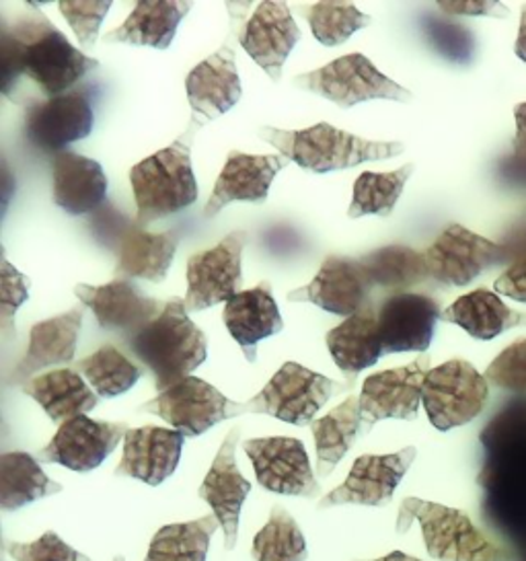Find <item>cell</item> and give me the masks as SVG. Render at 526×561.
<instances>
[{
  "label": "cell",
  "instance_id": "1",
  "mask_svg": "<svg viewBox=\"0 0 526 561\" xmlns=\"http://www.w3.org/2000/svg\"><path fill=\"white\" fill-rule=\"evenodd\" d=\"M0 62V89L7 98H13L21 75H27L48 98H58L72 91L87 72L99 68L95 58L77 50L39 11L21 15L11 27L2 23Z\"/></svg>",
  "mask_w": 526,
  "mask_h": 561
},
{
  "label": "cell",
  "instance_id": "2",
  "mask_svg": "<svg viewBox=\"0 0 526 561\" xmlns=\"http://www.w3.org/2000/svg\"><path fill=\"white\" fill-rule=\"evenodd\" d=\"M187 313L185 300L171 298L163 313L124 342L132 356L152 373L159 393L192 377L208 356L206 335Z\"/></svg>",
  "mask_w": 526,
  "mask_h": 561
},
{
  "label": "cell",
  "instance_id": "3",
  "mask_svg": "<svg viewBox=\"0 0 526 561\" xmlns=\"http://www.w3.org/2000/svg\"><path fill=\"white\" fill-rule=\"evenodd\" d=\"M196 126L167 149L132 167L130 183L136 199V225L147 229L159 218L178 215L197 199V182L192 169V134Z\"/></svg>",
  "mask_w": 526,
  "mask_h": 561
},
{
  "label": "cell",
  "instance_id": "4",
  "mask_svg": "<svg viewBox=\"0 0 526 561\" xmlns=\"http://www.w3.org/2000/svg\"><path fill=\"white\" fill-rule=\"evenodd\" d=\"M260 134L267 145L278 150V154L312 173L340 171L368 161H387L405 150L401 142L368 140L338 130L325 122L307 130H279L265 126Z\"/></svg>",
  "mask_w": 526,
  "mask_h": 561
},
{
  "label": "cell",
  "instance_id": "5",
  "mask_svg": "<svg viewBox=\"0 0 526 561\" xmlns=\"http://www.w3.org/2000/svg\"><path fill=\"white\" fill-rule=\"evenodd\" d=\"M418 520L430 558L438 561H512L508 549L490 541L465 512L420 497H405L399 506L397 533H408Z\"/></svg>",
  "mask_w": 526,
  "mask_h": 561
},
{
  "label": "cell",
  "instance_id": "6",
  "mask_svg": "<svg viewBox=\"0 0 526 561\" xmlns=\"http://www.w3.org/2000/svg\"><path fill=\"white\" fill-rule=\"evenodd\" d=\"M295 83L296 87L317 93L344 110L364 101L389 100L408 103L413 100L405 87L385 77L364 54H345L325 67L298 75Z\"/></svg>",
  "mask_w": 526,
  "mask_h": 561
},
{
  "label": "cell",
  "instance_id": "7",
  "mask_svg": "<svg viewBox=\"0 0 526 561\" xmlns=\"http://www.w3.org/2000/svg\"><path fill=\"white\" fill-rule=\"evenodd\" d=\"M354 385H340L298 363L279 366L258 396L247 401L249 413H265L286 424L307 426L331 397Z\"/></svg>",
  "mask_w": 526,
  "mask_h": 561
},
{
  "label": "cell",
  "instance_id": "8",
  "mask_svg": "<svg viewBox=\"0 0 526 561\" xmlns=\"http://www.w3.org/2000/svg\"><path fill=\"white\" fill-rule=\"evenodd\" d=\"M490 382L467 360H448L430 368L424 380L422 403L430 424L441 432L473 422L485 410Z\"/></svg>",
  "mask_w": 526,
  "mask_h": 561
},
{
  "label": "cell",
  "instance_id": "9",
  "mask_svg": "<svg viewBox=\"0 0 526 561\" xmlns=\"http://www.w3.org/2000/svg\"><path fill=\"white\" fill-rule=\"evenodd\" d=\"M140 412L155 413L185 438H194L225 420L249 413V410L247 403L230 401L210 382L187 377L140 405Z\"/></svg>",
  "mask_w": 526,
  "mask_h": 561
},
{
  "label": "cell",
  "instance_id": "10",
  "mask_svg": "<svg viewBox=\"0 0 526 561\" xmlns=\"http://www.w3.org/2000/svg\"><path fill=\"white\" fill-rule=\"evenodd\" d=\"M95 84H84L58 98H48L27 105L23 126L27 142L35 149L56 157L65 152L68 145L87 138L95 124Z\"/></svg>",
  "mask_w": 526,
  "mask_h": 561
},
{
  "label": "cell",
  "instance_id": "11",
  "mask_svg": "<svg viewBox=\"0 0 526 561\" xmlns=\"http://www.w3.org/2000/svg\"><path fill=\"white\" fill-rule=\"evenodd\" d=\"M430 280L443 286H467L493 265L508 262V249L469 231L460 225H450L424 251Z\"/></svg>",
  "mask_w": 526,
  "mask_h": 561
},
{
  "label": "cell",
  "instance_id": "12",
  "mask_svg": "<svg viewBox=\"0 0 526 561\" xmlns=\"http://www.w3.org/2000/svg\"><path fill=\"white\" fill-rule=\"evenodd\" d=\"M247 241V232H230L216 248L187 260V295L183 298L187 311H204L218 302L227 305L241 293V255Z\"/></svg>",
  "mask_w": 526,
  "mask_h": 561
},
{
  "label": "cell",
  "instance_id": "13",
  "mask_svg": "<svg viewBox=\"0 0 526 561\" xmlns=\"http://www.w3.org/2000/svg\"><path fill=\"white\" fill-rule=\"evenodd\" d=\"M245 453L263 490L298 497H317L321 494V485L312 473L307 448L298 438H253L247 440Z\"/></svg>",
  "mask_w": 526,
  "mask_h": 561
},
{
  "label": "cell",
  "instance_id": "14",
  "mask_svg": "<svg viewBox=\"0 0 526 561\" xmlns=\"http://www.w3.org/2000/svg\"><path fill=\"white\" fill-rule=\"evenodd\" d=\"M430 356L422 354L413 363L382 370L364 380L361 393L362 422L366 434L380 420H415L430 373Z\"/></svg>",
  "mask_w": 526,
  "mask_h": 561
},
{
  "label": "cell",
  "instance_id": "15",
  "mask_svg": "<svg viewBox=\"0 0 526 561\" xmlns=\"http://www.w3.org/2000/svg\"><path fill=\"white\" fill-rule=\"evenodd\" d=\"M128 430L122 422H98L89 415H77L58 428L56 436L35 455V459L87 473L98 469L114 453L126 438Z\"/></svg>",
  "mask_w": 526,
  "mask_h": 561
},
{
  "label": "cell",
  "instance_id": "16",
  "mask_svg": "<svg viewBox=\"0 0 526 561\" xmlns=\"http://www.w3.org/2000/svg\"><path fill=\"white\" fill-rule=\"evenodd\" d=\"M415 446H408L393 455H362L340 488L319 500V511L344 504H361L380 508L393 500L395 490L415 461Z\"/></svg>",
  "mask_w": 526,
  "mask_h": 561
},
{
  "label": "cell",
  "instance_id": "17",
  "mask_svg": "<svg viewBox=\"0 0 526 561\" xmlns=\"http://www.w3.org/2000/svg\"><path fill=\"white\" fill-rule=\"evenodd\" d=\"M75 295L93 311L103 330L119 335L124 342L145 330L164 311L161 300L142 295L130 280H114L103 286L77 284Z\"/></svg>",
  "mask_w": 526,
  "mask_h": 561
},
{
  "label": "cell",
  "instance_id": "18",
  "mask_svg": "<svg viewBox=\"0 0 526 561\" xmlns=\"http://www.w3.org/2000/svg\"><path fill=\"white\" fill-rule=\"evenodd\" d=\"M375 284L361 260L329 255L319 274L307 286L288 293L293 302H312L319 309L340 317H352L373 300Z\"/></svg>",
  "mask_w": 526,
  "mask_h": 561
},
{
  "label": "cell",
  "instance_id": "19",
  "mask_svg": "<svg viewBox=\"0 0 526 561\" xmlns=\"http://www.w3.org/2000/svg\"><path fill=\"white\" fill-rule=\"evenodd\" d=\"M443 317L438 300L415 293H395L377 307L378 335L385 354L426 352L436 321Z\"/></svg>",
  "mask_w": 526,
  "mask_h": 561
},
{
  "label": "cell",
  "instance_id": "20",
  "mask_svg": "<svg viewBox=\"0 0 526 561\" xmlns=\"http://www.w3.org/2000/svg\"><path fill=\"white\" fill-rule=\"evenodd\" d=\"M239 42L251 60L262 67L274 83H278L284 62L300 42V30L286 2L265 0L258 4L247 21Z\"/></svg>",
  "mask_w": 526,
  "mask_h": 561
},
{
  "label": "cell",
  "instance_id": "21",
  "mask_svg": "<svg viewBox=\"0 0 526 561\" xmlns=\"http://www.w3.org/2000/svg\"><path fill=\"white\" fill-rule=\"evenodd\" d=\"M241 438V430L232 428L222 446L218 448V455L214 457L213 467L208 476L199 485V497L213 508V514L218 518L220 528L225 530V549L232 551L237 547L239 537V516L245 504L247 495L251 492V483L247 481L239 467H237V445Z\"/></svg>",
  "mask_w": 526,
  "mask_h": 561
},
{
  "label": "cell",
  "instance_id": "22",
  "mask_svg": "<svg viewBox=\"0 0 526 561\" xmlns=\"http://www.w3.org/2000/svg\"><path fill=\"white\" fill-rule=\"evenodd\" d=\"M290 159L284 154H245L232 150L214 183L213 194L204 206V218H214L232 202L262 204L267 199L270 185Z\"/></svg>",
  "mask_w": 526,
  "mask_h": 561
},
{
  "label": "cell",
  "instance_id": "23",
  "mask_svg": "<svg viewBox=\"0 0 526 561\" xmlns=\"http://www.w3.org/2000/svg\"><path fill=\"white\" fill-rule=\"evenodd\" d=\"M185 436L178 430L145 426L128 430L124 455L115 467L117 478H134L148 485H161L178 469Z\"/></svg>",
  "mask_w": 526,
  "mask_h": 561
},
{
  "label": "cell",
  "instance_id": "24",
  "mask_svg": "<svg viewBox=\"0 0 526 561\" xmlns=\"http://www.w3.org/2000/svg\"><path fill=\"white\" fill-rule=\"evenodd\" d=\"M185 89L194 114V126H197V117L204 126L206 122L227 114L241 100V79L237 72L235 50L225 44L192 68L185 79Z\"/></svg>",
  "mask_w": 526,
  "mask_h": 561
},
{
  "label": "cell",
  "instance_id": "25",
  "mask_svg": "<svg viewBox=\"0 0 526 561\" xmlns=\"http://www.w3.org/2000/svg\"><path fill=\"white\" fill-rule=\"evenodd\" d=\"M82 307H75L68 313L39 321L30 331V346L25 356L16 363L11 377L7 379L9 387L25 385L33 379L35 373L56 366L70 364L77 354V340L82 325Z\"/></svg>",
  "mask_w": 526,
  "mask_h": 561
},
{
  "label": "cell",
  "instance_id": "26",
  "mask_svg": "<svg viewBox=\"0 0 526 561\" xmlns=\"http://www.w3.org/2000/svg\"><path fill=\"white\" fill-rule=\"evenodd\" d=\"M54 202L72 216L98 213L107 202V178L103 167L79 152L65 150L52 161Z\"/></svg>",
  "mask_w": 526,
  "mask_h": 561
},
{
  "label": "cell",
  "instance_id": "27",
  "mask_svg": "<svg viewBox=\"0 0 526 561\" xmlns=\"http://www.w3.org/2000/svg\"><path fill=\"white\" fill-rule=\"evenodd\" d=\"M181 241V227L167 232H148L132 222L115 249L117 280L163 282Z\"/></svg>",
  "mask_w": 526,
  "mask_h": 561
},
{
  "label": "cell",
  "instance_id": "28",
  "mask_svg": "<svg viewBox=\"0 0 526 561\" xmlns=\"http://www.w3.org/2000/svg\"><path fill=\"white\" fill-rule=\"evenodd\" d=\"M225 325L241 346L249 363H255L258 344L284 330L278 305L272 297V284L262 282L251 290H241L225 305Z\"/></svg>",
  "mask_w": 526,
  "mask_h": 561
},
{
  "label": "cell",
  "instance_id": "29",
  "mask_svg": "<svg viewBox=\"0 0 526 561\" xmlns=\"http://www.w3.org/2000/svg\"><path fill=\"white\" fill-rule=\"evenodd\" d=\"M325 344L333 363L345 377H350V382H354L356 375H361L364 368L375 366L385 354L378 335L375 302L329 331Z\"/></svg>",
  "mask_w": 526,
  "mask_h": 561
},
{
  "label": "cell",
  "instance_id": "30",
  "mask_svg": "<svg viewBox=\"0 0 526 561\" xmlns=\"http://www.w3.org/2000/svg\"><path fill=\"white\" fill-rule=\"evenodd\" d=\"M192 2L178 0H140L136 2L130 18L119 27L103 35L107 44H132L167 50L178 34L183 18L190 13Z\"/></svg>",
  "mask_w": 526,
  "mask_h": 561
},
{
  "label": "cell",
  "instance_id": "31",
  "mask_svg": "<svg viewBox=\"0 0 526 561\" xmlns=\"http://www.w3.org/2000/svg\"><path fill=\"white\" fill-rule=\"evenodd\" d=\"M23 393L32 397L56 424L84 415L98 408L99 396L75 368L49 370L23 385Z\"/></svg>",
  "mask_w": 526,
  "mask_h": 561
},
{
  "label": "cell",
  "instance_id": "32",
  "mask_svg": "<svg viewBox=\"0 0 526 561\" xmlns=\"http://www.w3.org/2000/svg\"><path fill=\"white\" fill-rule=\"evenodd\" d=\"M311 430L317 448V476L329 478L354 443L361 436H366L362 422L361 397H347L344 403L333 408L328 415L315 420Z\"/></svg>",
  "mask_w": 526,
  "mask_h": 561
},
{
  "label": "cell",
  "instance_id": "33",
  "mask_svg": "<svg viewBox=\"0 0 526 561\" xmlns=\"http://www.w3.org/2000/svg\"><path fill=\"white\" fill-rule=\"evenodd\" d=\"M446 323H455L476 340H493L500 333L523 325L526 314L512 311L508 305L490 290L479 288L457 298L443 317Z\"/></svg>",
  "mask_w": 526,
  "mask_h": 561
},
{
  "label": "cell",
  "instance_id": "34",
  "mask_svg": "<svg viewBox=\"0 0 526 561\" xmlns=\"http://www.w3.org/2000/svg\"><path fill=\"white\" fill-rule=\"evenodd\" d=\"M62 492V485L49 479L39 461L30 453H4L0 457V508L13 512L42 497Z\"/></svg>",
  "mask_w": 526,
  "mask_h": 561
},
{
  "label": "cell",
  "instance_id": "35",
  "mask_svg": "<svg viewBox=\"0 0 526 561\" xmlns=\"http://www.w3.org/2000/svg\"><path fill=\"white\" fill-rule=\"evenodd\" d=\"M220 523L214 514L190 523H173L157 530L145 561H206L208 547Z\"/></svg>",
  "mask_w": 526,
  "mask_h": 561
},
{
  "label": "cell",
  "instance_id": "36",
  "mask_svg": "<svg viewBox=\"0 0 526 561\" xmlns=\"http://www.w3.org/2000/svg\"><path fill=\"white\" fill-rule=\"evenodd\" d=\"M370 280L378 288L408 293L413 286L430 280L424 253L405 245H389L361 257Z\"/></svg>",
  "mask_w": 526,
  "mask_h": 561
},
{
  "label": "cell",
  "instance_id": "37",
  "mask_svg": "<svg viewBox=\"0 0 526 561\" xmlns=\"http://www.w3.org/2000/svg\"><path fill=\"white\" fill-rule=\"evenodd\" d=\"M75 370L87 379L99 399H112L130 391L140 379V368L115 346L99 347L91 356L77 363Z\"/></svg>",
  "mask_w": 526,
  "mask_h": 561
},
{
  "label": "cell",
  "instance_id": "38",
  "mask_svg": "<svg viewBox=\"0 0 526 561\" xmlns=\"http://www.w3.org/2000/svg\"><path fill=\"white\" fill-rule=\"evenodd\" d=\"M413 163L395 169L391 173H362L354 183V198L350 204L347 216L362 218V216H382L389 218L393 213L395 204L401 198L403 187L413 173Z\"/></svg>",
  "mask_w": 526,
  "mask_h": 561
},
{
  "label": "cell",
  "instance_id": "39",
  "mask_svg": "<svg viewBox=\"0 0 526 561\" xmlns=\"http://www.w3.org/2000/svg\"><path fill=\"white\" fill-rule=\"evenodd\" d=\"M251 556L255 561H307L309 549L295 516L274 506L267 523L255 535Z\"/></svg>",
  "mask_w": 526,
  "mask_h": 561
},
{
  "label": "cell",
  "instance_id": "40",
  "mask_svg": "<svg viewBox=\"0 0 526 561\" xmlns=\"http://www.w3.org/2000/svg\"><path fill=\"white\" fill-rule=\"evenodd\" d=\"M300 13L307 18L311 32L323 46H340L362 27L370 25V18L358 11L352 2H317L302 7Z\"/></svg>",
  "mask_w": 526,
  "mask_h": 561
},
{
  "label": "cell",
  "instance_id": "41",
  "mask_svg": "<svg viewBox=\"0 0 526 561\" xmlns=\"http://www.w3.org/2000/svg\"><path fill=\"white\" fill-rule=\"evenodd\" d=\"M60 13L65 15L68 25L79 37L82 48L87 51L95 48L99 37V27L107 11L112 9L110 0H60Z\"/></svg>",
  "mask_w": 526,
  "mask_h": 561
},
{
  "label": "cell",
  "instance_id": "42",
  "mask_svg": "<svg viewBox=\"0 0 526 561\" xmlns=\"http://www.w3.org/2000/svg\"><path fill=\"white\" fill-rule=\"evenodd\" d=\"M483 377L490 385L502 389V391L526 397V340H518V342L510 344L488 366Z\"/></svg>",
  "mask_w": 526,
  "mask_h": 561
},
{
  "label": "cell",
  "instance_id": "43",
  "mask_svg": "<svg viewBox=\"0 0 526 561\" xmlns=\"http://www.w3.org/2000/svg\"><path fill=\"white\" fill-rule=\"evenodd\" d=\"M4 551L15 561H93L89 556L72 549L54 530L44 533L32 543L4 541Z\"/></svg>",
  "mask_w": 526,
  "mask_h": 561
},
{
  "label": "cell",
  "instance_id": "44",
  "mask_svg": "<svg viewBox=\"0 0 526 561\" xmlns=\"http://www.w3.org/2000/svg\"><path fill=\"white\" fill-rule=\"evenodd\" d=\"M0 274H2V284H0V331L4 337H11L15 333V313L16 309L30 298L27 290V278L16 272V267L9 264V260L2 255L0 262Z\"/></svg>",
  "mask_w": 526,
  "mask_h": 561
},
{
  "label": "cell",
  "instance_id": "45",
  "mask_svg": "<svg viewBox=\"0 0 526 561\" xmlns=\"http://www.w3.org/2000/svg\"><path fill=\"white\" fill-rule=\"evenodd\" d=\"M424 32H426L427 39L432 42V46L441 51L444 58H448L453 62H467L471 58L473 39L465 27L455 25V23H446L441 19H426Z\"/></svg>",
  "mask_w": 526,
  "mask_h": 561
},
{
  "label": "cell",
  "instance_id": "46",
  "mask_svg": "<svg viewBox=\"0 0 526 561\" xmlns=\"http://www.w3.org/2000/svg\"><path fill=\"white\" fill-rule=\"evenodd\" d=\"M130 227L132 220H126L119 213H115L110 204H103L91 218V231L98 237L101 245L110 249H117Z\"/></svg>",
  "mask_w": 526,
  "mask_h": 561
},
{
  "label": "cell",
  "instance_id": "47",
  "mask_svg": "<svg viewBox=\"0 0 526 561\" xmlns=\"http://www.w3.org/2000/svg\"><path fill=\"white\" fill-rule=\"evenodd\" d=\"M441 11L448 15H492V18H506L510 11L502 2H492V0H438L436 2Z\"/></svg>",
  "mask_w": 526,
  "mask_h": 561
},
{
  "label": "cell",
  "instance_id": "48",
  "mask_svg": "<svg viewBox=\"0 0 526 561\" xmlns=\"http://www.w3.org/2000/svg\"><path fill=\"white\" fill-rule=\"evenodd\" d=\"M498 295L526 302V251L493 284Z\"/></svg>",
  "mask_w": 526,
  "mask_h": 561
},
{
  "label": "cell",
  "instance_id": "49",
  "mask_svg": "<svg viewBox=\"0 0 526 561\" xmlns=\"http://www.w3.org/2000/svg\"><path fill=\"white\" fill-rule=\"evenodd\" d=\"M514 122H516V134L512 140V149H514V154L526 157V101L516 105Z\"/></svg>",
  "mask_w": 526,
  "mask_h": 561
},
{
  "label": "cell",
  "instance_id": "50",
  "mask_svg": "<svg viewBox=\"0 0 526 561\" xmlns=\"http://www.w3.org/2000/svg\"><path fill=\"white\" fill-rule=\"evenodd\" d=\"M2 192H4V198H2V210L7 213V206H9V202H11V196H13V190H15V180H13V175H11V169L7 165V161H2Z\"/></svg>",
  "mask_w": 526,
  "mask_h": 561
},
{
  "label": "cell",
  "instance_id": "51",
  "mask_svg": "<svg viewBox=\"0 0 526 561\" xmlns=\"http://www.w3.org/2000/svg\"><path fill=\"white\" fill-rule=\"evenodd\" d=\"M516 56L526 62V4L523 7V18H521V30H518V37H516V46H514Z\"/></svg>",
  "mask_w": 526,
  "mask_h": 561
},
{
  "label": "cell",
  "instance_id": "52",
  "mask_svg": "<svg viewBox=\"0 0 526 561\" xmlns=\"http://www.w3.org/2000/svg\"><path fill=\"white\" fill-rule=\"evenodd\" d=\"M373 561H422L418 560V558H413V556H408V553H403V551H393V553H389V556H385V558H378V560Z\"/></svg>",
  "mask_w": 526,
  "mask_h": 561
},
{
  "label": "cell",
  "instance_id": "53",
  "mask_svg": "<svg viewBox=\"0 0 526 561\" xmlns=\"http://www.w3.org/2000/svg\"><path fill=\"white\" fill-rule=\"evenodd\" d=\"M114 561H126V560H124V556H115Z\"/></svg>",
  "mask_w": 526,
  "mask_h": 561
},
{
  "label": "cell",
  "instance_id": "54",
  "mask_svg": "<svg viewBox=\"0 0 526 561\" xmlns=\"http://www.w3.org/2000/svg\"><path fill=\"white\" fill-rule=\"evenodd\" d=\"M525 323H526V321H525Z\"/></svg>",
  "mask_w": 526,
  "mask_h": 561
}]
</instances>
